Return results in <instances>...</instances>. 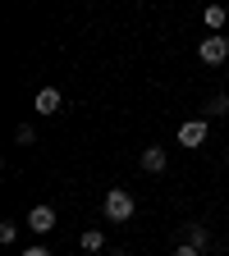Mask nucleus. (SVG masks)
Segmentation results:
<instances>
[{"label": "nucleus", "instance_id": "nucleus-1", "mask_svg": "<svg viewBox=\"0 0 229 256\" xmlns=\"http://www.w3.org/2000/svg\"><path fill=\"white\" fill-rule=\"evenodd\" d=\"M197 60H202V64H211V69H215V64H224V60H229V37L211 32V37L197 46Z\"/></svg>", "mask_w": 229, "mask_h": 256}, {"label": "nucleus", "instance_id": "nucleus-2", "mask_svg": "<svg viewBox=\"0 0 229 256\" xmlns=\"http://www.w3.org/2000/svg\"><path fill=\"white\" fill-rule=\"evenodd\" d=\"M106 220H133V197H128L124 188L106 192Z\"/></svg>", "mask_w": 229, "mask_h": 256}, {"label": "nucleus", "instance_id": "nucleus-3", "mask_svg": "<svg viewBox=\"0 0 229 256\" xmlns=\"http://www.w3.org/2000/svg\"><path fill=\"white\" fill-rule=\"evenodd\" d=\"M28 229H32V234H51V229H55V210H51V206H32V210H28Z\"/></svg>", "mask_w": 229, "mask_h": 256}, {"label": "nucleus", "instance_id": "nucleus-4", "mask_svg": "<svg viewBox=\"0 0 229 256\" xmlns=\"http://www.w3.org/2000/svg\"><path fill=\"white\" fill-rule=\"evenodd\" d=\"M202 142H206V124L202 119H192V124L179 128V146H202Z\"/></svg>", "mask_w": 229, "mask_h": 256}, {"label": "nucleus", "instance_id": "nucleus-5", "mask_svg": "<svg viewBox=\"0 0 229 256\" xmlns=\"http://www.w3.org/2000/svg\"><path fill=\"white\" fill-rule=\"evenodd\" d=\"M165 160H170L165 146H147V151H142V170H147V174H160V170H165Z\"/></svg>", "mask_w": 229, "mask_h": 256}, {"label": "nucleus", "instance_id": "nucleus-6", "mask_svg": "<svg viewBox=\"0 0 229 256\" xmlns=\"http://www.w3.org/2000/svg\"><path fill=\"white\" fill-rule=\"evenodd\" d=\"M37 110H42V114H60V92H55V87L37 92Z\"/></svg>", "mask_w": 229, "mask_h": 256}, {"label": "nucleus", "instance_id": "nucleus-7", "mask_svg": "<svg viewBox=\"0 0 229 256\" xmlns=\"http://www.w3.org/2000/svg\"><path fill=\"white\" fill-rule=\"evenodd\" d=\"M224 18H229V14H224V5H206V10H202V23H206L211 32H220V28H224Z\"/></svg>", "mask_w": 229, "mask_h": 256}, {"label": "nucleus", "instance_id": "nucleus-8", "mask_svg": "<svg viewBox=\"0 0 229 256\" xmlns=\"http://www.w3.org/2000/svg\"><path fill=\"white\" fill-rule=\"evenodd\" d=\"M183 234H188V242H192V247H211V234L202 229V224H188Z\"/></svg>", "mask_w": 229, "mask_h": 256}, {"label": "nucleus", "instance_id": "nucleus-9", "mask_svg": "<svg viewBox=\"0 0 229 256\" xmlns=\"http://www.w3.org/2000/svg\"><path fill=\"white\" fill-rule=\"evenodd\" d=\"M83 252H101V234H96V229L83 234Z\"/></svg>", "mask_w": 229, "mask_h": 256}, {"label": "nucleus", "instance_id": "nucleus-10", "mask_svg": "<svg viewBox=\"0 0 229 256\" xmlns=\"http://www.w3.org/2000/svg\"><path fill=\"white\" fill-rule=\"evenodd\" d=\"M14 238H19V224L5 220V224H0V242H14Z\"/></svg>", "mask_w": 229, "mask_h": 256}, {"label": "nucleus", "instance_id": "nucleus-11", "mask_svg": "<svg viewBox=\"0 0 229 256\" xmlns=\"http://www.w3.org/2000/svg\"><path fill=\"white\" fill-rule=\"evenodd\" d=\"M14 138H19V142H23V146H32V142H37V133H32V128H28V124H23V128H19V133H14Z\"/></svg>", "mask_w": 229, "mask_h": 256}, {"label": "nucleus", "instance_id": "nucleus-12", "mask_svg": "<svg viewBox=\"0 0 229 256\" xmlns=\"http://www.w3.org/2000/svg\"><path fill=\"white\" fill-rule=\"evenodd\" d=\"M174 256H202V247H192V242H183V247H174Z\"/></svg>", "mask_w": 229, "mask_h": 256}, {"label": "nucleus", "instance_id": "nucleus-13", "mask_svg": "<svg viewBox=\"0 0 229 256\" xmlns=\"http://www.w3.org/2000/svg\"><path fill=\"white\" fill-rule=\"evenodd\" d=\"M23 256H51V252H46V247H28Z\"/></svg>", "mask_w": 229, "mask_h": 256}, {"label": "nucleus", "instance_id": "nucleus-14", "mask_svg": "<svg viewBox=\"0 0 229 256\" xmlns=\"http://www.w3.org/2000/svg\"><path fill=\"white\" fill-rule=\"evenodd\" d=\"M106 256H124V252H106Z\"/></svg>", "mask_w": 229, "mask_h": 256}, {"label": "nucleus", "instance_id": "nucleus-15", "mask_svg": "<svg viewBox=\"0 0 229 256\" xmlns=\"http://www.w3.org/2000/svg\"><path fill=\"white\" fill-rule=\"evenodd\" d=\"M224 101H229V96H224Z\"/></svg>", "mask_w": 229, "mask_h": 256}]
</instances>
